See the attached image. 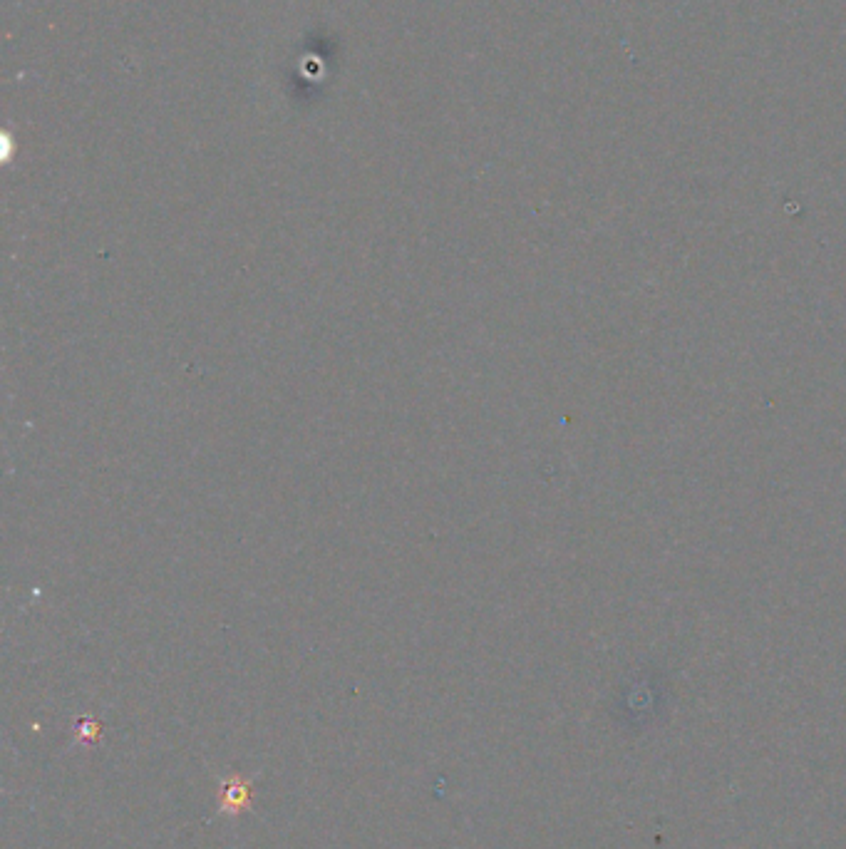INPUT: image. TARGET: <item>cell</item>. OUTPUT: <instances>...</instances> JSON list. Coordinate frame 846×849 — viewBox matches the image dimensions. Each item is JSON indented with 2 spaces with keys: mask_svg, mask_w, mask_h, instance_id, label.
<instances>
[{
  "mask_svg": "<svg viewBox=\"0 0 846 849\" xmlns=\"http://www.w3.org/2000/svg\"><path fill=\"white\" fill-rule=\"evenodd\" d=\"M246 797H249V787L239 780H231L224 792V807L226 810H239L246 805Z\"/></svg>",
  "mask_w": 846,
  "mask_h": 849,
  "instance_id": "6da1fadb",
  "label": "cell"
}]
</instances>
